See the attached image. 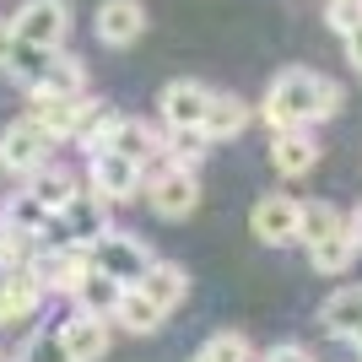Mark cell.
Returning <instances> with one entry per match:
<instances>
[{
    "instance_id": "obj_1",
    "label": "cell",
    "mask_w": 362,
    "mask_h": 362,
    "mask_svg": "<svg viewBox=\"0 0 362 362\" xmlns=\"http://www.w3.org/2000/svg\"><path fill=\"white\" fill-rule=\"evenodd\" d=\"M335 108H341V87L319 81L314 71H281L265 92V119L276 130H303L314 119H330Z\"/></svg>"
},
{
    "instance_id": "obj_2",
    "label": "cell",
    "mask_w": 362,
    "mask_h": 362,
    "mask_svg": "<svg viewBox=\"0 0 362 362\" xmlns=\"http://www.w3.org/2000/svg\"><path fill=\"white\" fill-rule=\"evenodd\" d=\"M87 179L103 200L124 206V200H136L141 189H146V168H141L136 157H124V151L98 146V151H87Z\"/></svg>"
},
{
    "instance_id": "obj_3",
    "label": "cell",
    "mask_w": 362,
    "mask_h": 362,
    "mask_svg": "<svg viewBox=\"0 0 362 362\" xmlns=\"http://www.w3.org/2000/svg\"><path fill=\"white\" fill-rule=\"evenodd\" d=\"M49 151H54V136H49L44 124L38 119H16V124H6V136H0V168L28 179L33 168L49 163Z\"/></svg>"
},
{
    "instance_id": "obj_4",
    "label": "cell",
    "mask_w": 362,
    "mask_h": 362,
    "mask_svg": "<svg viewBox=\"0 0 362 362\" xmlns=\"http://www.w3.org/2000/svg\"><path fill=\"white\" fill-rule=\"evenodd\" d=\"M146 206L157 216H168V222H184V216L200 206V179L189 173V168H157V179L146 184Z\"/></svg>"
},
{
    "instance_id": "obj_5",
    "label": "cell",
    "mask_w": 362,
    "mask_h": 362,
    "mask_svg": "<svg viewBox=\"0 0 362 362\" xmlns=\"http://www.w3.org/2000/svg\"><path fill=\"white\" fill-rule=\"evenodd\" d=\"M87 255H92V265H98V271L119 276L124 287H136L141 276H146V265H151V255H146V249H141L136 238L114 233V227H108V233H98V238L87 243Z\"/></svg>"
},
{
    "instance_id": "obj_6",
    "label": "cell",
    "mask_w": 362,
    "mask_h": 362,
    "mask_svg": "<svg viewBox=\"0 0 362 362\" xmlns=\"http://www.w3.org/2000/svg\"><path fill=\"white\" fill-rule=\"evenodd\" d=\"M33 271H38L44 292H76L81 276L92 271V255H87V243H44L38 259H33Z\"/></svg>"
},
{
    "instance_id": "obj_7",
    "label": "cell",
    "mask_w": 362,
    "mask_h": 362,
    "mask_svg": "<svg viewBox=\"0 0 362 362\" xmlns=\"http://www.w3.org/2000/svg\"><path fill=\"white\" fill-rule=\"evenodd\" d=\"M87 92H49V87H28V119H38L54 141L76 136V124H81V114H87Z\"/></svg>"
},
{
    "instance_id": "obj_8",
    "label": "cell",
    "mask_w": 362,
    "mask_h": 362,
    "mask_svg": "<svg viewBox=\"0 0 362 362\" xmlns=\"http://www.w3.org/2000/svg\"><path fill=\"white\" fill-rule=\"evenodd\" d=\"M16 38L28 44H44V49H60L65 33H71V6L65 0H22V11L11 16Z\"/></svg>"
},
{
    "instance_id": "obj_9",
    "label": "cell",
    "mask_w": 362,
    "mask_h": 362,
    "mask_svg": "<svg viewBox=\"0 0 362 362\" xmlns=\"http://www.w3.org/2000/svg\"><path fill=\"white\" fill-rule=\"evenodd\" d=\"M163 124L168 130H200V119H206V108H211V92L200 87V81H189V76H179V81H168L163 87Z\"/></svg>"
},
{
    "instance_id": "obj_10",
    "label": "cell",
    "mask_w": 362,
    "mask_h": 362,
    "mask_svg": "<svg viewBox=\"0 0 362 362\" xmlns=\"http://www.w3.org/2000/svg\"><path fill=\"white\" fill-rule=\"evenodd\" d=\"M60 227H65L71 243H92L98 233H108V200L98 189H76L60 206Z\"/></svg>"
},
{
    "instance_id": "obj_11",
    "label": "cell",
    "mask_w": 362,
    "mask_h": 362,
    "mask_svg": "<svg viewBox=\"0 0 362 362\" xmlns=\"http://www.w3.org/2000/svg\"><path fill=\"white\" fill-rule=\"evenodd\" d=\"M146 33V6L141 0H103L98 6V38L108 49H130Z\"/></svg>"
},
{
    "instance_id": "obj_12",
    "label": "cell",
    "mask_w": 362,
    "mask_h": 362,
    "mask_svg": "<svg viewBox=\"0 0 362 362\" xmlns=\"http://www.w3.org/2000/svg\"><path fill=\"white\" fill-rule=\"evenodd\" d=\"M298 206L303 200H292V195H265L255 206V216H249L255 238L259 243H292L298 238Z\"/></svg>"
},
{
    "instance_id": "obj_13",
    "label": "cell",
    "mask_w": 362,
    "mask_h": 362,
    "mask_svg": "<svg viewBox=\"0 0 362 362\" xmlns=\"http://www.w3.org/2000/svg\"><path fill=\"white\" fill-rule=\"evenodd\" d=\"M314 163H319V141L308 130H276L271 136V168L281 179H303Z\"/></svg>"
},
{
    "instance_id": "obj_14",
    "label": "cell",
    "mask_w": 362,
    "mask_h": 362,
    "mask_svg": "<svg viewBox=\"0 0 362 362\" xmlns=\"http://www.w3.org/2000/svg\"><path fill=\"white\" fill-rule=\"evenodd\" d=\"M60 346H65L71 362H98L108 351V319H98V314L65 319V325H60Z\"/></svg>"
},
{
    "instance_id": "obj_15",
    "label": "cell",
    "mask_w": 362,
    "mask_h": 362,
    "mask_svg": "<svg viewBox=\"0 0 362 362\" xmlns=\"http://www.w3.org/2000/svg\"><path fill=\"white\" fill-rule=\"evenodd\" d=\"M136 287L146 292V298L157 303L163 314H173V308H179V303L189 298V276H184V265H173V259H151V265H146V276H141Z\"/></svg>"
},
{
    "instance_id": "obj_16",
    "label": "cell",
    "mask_w": 362,
    "mask_h": 362,
    "mask_svg": "<svg viewBox=\"0 0 362 362\" xmlns=\"http://www.w3.org/2000/svg\"><path fill=\"white\" fill-rule=\"evenodd\" d=\"M71 298H76V308H81V314L114 319V308H119V298H124V281H119V276H108V271H98V265H92V271L81 276V287H76Z\"/></svg>"
},
{
    "instance_id": "obj_17",
    "label": "cell",
    "mask_w": 362,
    "mask_h": 362,
    "mask_svg": "<svg viewBox=\"0 0 362 362\" xmlns=\"http://www.w3.org/2000/svg\"><path fill=\"white\" fill-rule=\"evenodd\" d=\"M243 124H249V103L233 98V92H211V108H206V119H200V136L206 141H233V136H243Z\"/></svg>"
},
{
    "instance_id": "obj_18",
    "label": "cell",
    "mask_w": 362,
    "mask_h": 362,
    "mask_svg": "<svg viewBox=\"0 0 362 362\" xmlns=\"http://www.w3.org/2000/svg\"><path fill=\"white\" fill-rule=\"evenodd\" d=\"M319 325H325L335 341H351V330L362 325V287H341V292H330V303L319 308Z\"/></svg>"
},
{
    "instance_id": "obj_19",
    "label": "cell",
    "mask_w": 362,
    "mask_h": 362,
    "mask_svg": "<svg viewBox=\"0 0 362 362\" xmlns=\"http://www.w3.org/2000/svg\"><path fill=\"white\" fill-rule=\"evenodd\" d=\"M114 319H119L130 335H151L168 314H163V308H157V303H151L141 287H124V298H119V308H114Z\"/></svg>"
},
{
    "instance_id": "obj_20",
    "label": "cell",
    "mask_w": 362,
    "mask_h": 362,
    "mask_svg": "<svg viewBox=\"0 0 362 362\" xmlns=\"http://www.w3.org/2000/svg\"><path fill=\"white\" fill-rule=\"evenodd\" d=\"M351 255H357V238H351L346 227L330 233V238H319V243H308V265H314L319 276H341L351 265Z\"/></svg>"
},
{
    "instance_id": "obj_21",
    "label": "cell",
    "mask_w": 362,
    "mask_h": 362,
    "mask_svg": "<svg viewBox=\"0 0 362 362\" xmlns=\"http://www.w3.org/2000/svg\"><path fill=\"white\" fill-rule=\"evenodd\" d=\"M341 227H346V216L335 211L330 200H303L298 206V243H319L330 233H341Z\"/></svg>"
},
{
    "instance_id": "obj_22",
    "label": "cell",
    "mask_w": 362,
    "mask_h": 362,
    "mask_svg": "<svg viewBox=\"0 0 362 362\" xmlns=\"http://www.w3.org/2000/svg\"><path fill=\"white\" fill-rule=\"evenodd\" d=\"M108 151H124V157H136L141 168L157 157V136H151L141 119H124L119 114V124H114V136H108Z\"/></svg>"
},
{
    "instance_id": "obj_23",
    "label": "cell",
    "mask_w": 362,
    "mask_h": 362,
    "mask_svg": "<svg viewBox=\"0 0 362 362\" xmlns=\"http://www.w3.org/2000/svg\"><path fill=\"white\" fill-rule=\"evenodd\" d=\"M28 189H33V195H38V200H44L49 211H60L65 200L76 195V179H71V173H65V168L44 163V168H33V173H28Z\"/></svg>"
},
{
    "instance_id": "obj_24",
    "label": "cell",
    "mask_w": 362,
    "mask_h": 362,
    "mask_svg": "<svg viewBox=\"0 0 362 362\" xmlns=\"http://www.w3.org/2000/svg\"><path fill=\"white\" fill-rule=\"evenodd\" d=\"M38 87H49V92H87V65L76 60V54H60V49H54V54H49V71L38 76Z\"/></svg>"
},
{
    "instance_id": "obj_25",
    "label": "cell",
    "mask_w": 362,
    "mask_h": 362,
    "mask_svg": "<svg viewBox=\"0 0 362 362\" xmlns=\"http://www.w3.org/2000/svg\"><path fill=\"white\" fill-rule=\"evenodd\" d=\"M114 124H119V108H108V103H87V114H81V124H76V136L87 151L108 146V136H114Z\"/></svg>"
},
{
    "instance_id": "obj_26",
    "label": "cell",
    "mask_w": 362,
    "mask_h": 362,
    "mask_svg": "<svg viewBox=\"0 0 362 362\" xmlns=\"http://www.w3.org/2000/svg\"><path fill=\"white\" fill-rule=\"evenodd\" d=\"M49 54L54 49H44V44H28V38H16V49H11V65L6 71L22 81V87H38V76L49 71Z\"/></svg>"
},
{
    "instance_id": "obj_27",
    "label": "cell",
    "mask_w": 362,
    "mask_h": 362,
    "mask_svg": "<svg viewBox=\"0 0 362 362\" xmlns=\"http://www.w3.org/2000/svg\"><path fill=\"white\" fill-rule=\"evenodd\" d=\"M49 206L38 195H33V189H16L11 200H6V216H0V222H11V227H28V233H44V222H49Z\"/></svg>"
},
{
    "instance_id": "obj_28",
    "label": "cell",
    "mask_w": 362,
    "mask_h": 362,
    "mask_svg": "<svg viewBox=\"0 0 362 362\" xmlns=\"http://www.w3.org/2000/svg\"><path fill=\"white\" fill-rule=\"evenodd\" d=\"M189 362H249V341H243L238 330H216Z\"/></svg>"
},
{
    "instance_id": "obj_29",
    "label": "cell",
    "mask_w": 362,
    "mask_h": 362,
    "mask_svg": "<svg viewBox=\"0 0 362 362\" xmlns=\"http://www.w3.org/2000/svg\"><path fill=\"white\" fill-rule=\"evenodd\" d=\"M16 362H71V357H65V346H60V330H38L28 346L16 351Z\"/></svg>"
},
{
    "instance_id": "obj_30",
    "label": "cell",
    "mask_w": 362,
    "mask_h": 362,
    "mask_svg": "<svg viewBox=\"0 0 362 362\" xmlns=\"http://www.w3.org/2000/svg\"><path fill=\"white\" fill-rule=\"evenodd\" d=\"M325 22H330L335 33L362 28V0H325Z\"/></svg>"
},
{
    "instance_id": "obj_31",
    "label": "cell",
    "mask_w": 362,
    "mask_h": 362,
    "mask_svg": "<svg viewBox=\"0 0 362 362\" xmlns=\"http://www.w3.org/2000/svg\"><path fill=\"white\" fill-rule=\"evenodd\" d=\"M259 362H314V351H308V346H271Z\"/></svg>"
},
{
    "instance_id": "obj_32",
    "label": "cell",
    "mask_w": 362,
    "mask_h": 362,
    "mask_svg": "<svg viewBox=\"0 0 362 362\" xmlns=\"http://www.w3.org/2000/svg\"><path fill=\"white\" fill-rule=\"evenodd\" d=\"M200 146H206V136H200V130H173V151H179V157H195Z\"/></svg>"
},
{
    "instance_id": "obj_33",
    "label": "cell",
    "mask_w": 362,
    "mask_h": 362,
    "mask_svg": "<svg viewBox=\"0 0 362 362\" xmlns=\"http://www.w3.org/2000/svg\"><path fill=\"white\" fill-rule=\"evenodd\" d=\"M11 49H16V28H11V22H0V71L11 65Z\"/></svg>"
},
{
    "instance_id": "obj_34",
    "label": "cell",
    "mask_w": 362,
    "mask_h": 362,
    "mask_svg": "<svg viewBox=\"0 0 362 362\" xmlns=\"http://www.w3.org/2000/svg\"><path fill=\"white\" fill-rule=\"evenodd\" d=\"M346 54H351V65L362 71V28H351V33H346Z\"/></svg>"
},
{
    "instance_id": "obj_35",
    "label": "cell",
    "mask_w": 362,
    "mask_h": 362,
    "mask_svg": "<svg viewBox=\"0 0 362 362\" xmlns=\"http://www.w3.org/2000/svg\"><path fill=\"white\" fill-rule=\"evenodd\" d=\"M346 233H351V238H357V249H362V206H357V211L346 216Z\"/></svg>"
},
{
    "instance_id": "obj_36",
    "label": "cell",
    "mask_w": 362,
    "mask_h": 362,
    "mask_svg": "<svg viewBox=\"0 0 362 362\" xmlns=\"http://www.w3.org/2000/svg\"><path fill=\"white\" fill-rule=\"evenodd\" d=\"M351 346H357V351H362V325H357V330H351Z\"/></svg>"
},
{
    "instance_id": "obj_37",
    "label": "cell",
    "mask_w": 362,
    "mask_h": 362,
    "mask_svg": "<svg viewBox=\"0 0 362 362\" xmlns=\"http://www.w3.org/2000/svg\"><path fill=\"white\" fill-rule=\"evenodd\" d=\"M0 362H6V357H0Z\"/></svg>"
}]
</instances>
